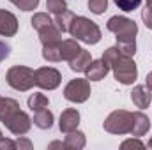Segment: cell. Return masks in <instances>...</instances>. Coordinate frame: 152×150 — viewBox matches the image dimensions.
Listing matches in <instances>:
<instances>
[{
	"label": "cell",
	"instance_id": "52a82bcc",
	"mask_svg": "<svg viewBox=\"0 0 152 150\" xmlns=\"http://www.w3.org/2000/svg\"><path fill=\"white\" fill-rule=\"evenodd\" d=\"M64 97L69 103L81 104L90 97V81L87 78H76L71 79L66 87H64Z\"/></svg>",
	"mask_w": 152,
	"mask_h": 150
},
{
	"label": "cell",
	"instance_id": "44dd1931",
	"mask_svg": "<svg viewBox=\"0 0 152 150\" xmlns=\"http://www.w3.org/2000/svg\"><path fill=\"white\" fill-rule=\"evenodd\" d=\"M75 14L71 11H64L60 14H55V25L60 28V32H69V27H71V21H73Z\"/></svg>",
	"mask_w": 152,
	"mask_h": 150
},
{
	"label": "cell",
	"instance_id": "7c38bea8",
	"mask_svg": "<svg viewBox=\"0 0 152 150\" xmlns=\"http://www.w3.org/2000/svg\"><path fill=\"white\" fill-rule=\"evenodd\" d=\"M39 41L42 42V46H46V44H55V42H60V41H62V32H60V28L55 25V21L39 30Z\"/></svg>",
	"mask_w": 152,
	"mask_h": 150
},
{
	"label": "cell",
	"instance_id": "277c9868",
	"mask_svg": "<svg viewBox=\"0 0 152 150\" xmlns=\"http://www.w3.org/2000/svg\"><path fill=\"white\" fill-rule=\"evenodd\" d=\"M5 81L11 88H14L18 92H28L36 85L34 71L27 66H12L5 73Z\"/></svg>",
	"mask_w": 152,
	"mask_h": 150
},
{
	"label": "cell",
	"instance_id": "ac0fdd59",
	"mask_svg": "<svg viewBox=\"0 0 152 150\" xmlns=\"http://www.w3.org/2000/svg\"><path fill=\"white\" fill-rule=\"evenodd\" d=\"M85 143H87V138H85V134H83L81 131H78V129L67 133V136H66V140H64L66 149H71V150H81L85 147Z\"/></svg>",
	"mask_w": 152,
	"mask_h": 150
},
{
	"label": "cell",
	"instance_id": "1f68e13d",
	"mask_svg": "<svg viewBox=\"0 0 152 150\" xmlns=\"http://www.w3.org/2000/svg\"><path fill=\"white\" fill-rule=\"evenodd\" d=\"M9 53H11V46H9L7 42L0 41V62H2V60H5V58L9 57Z\"/></svg>",
	"mask_w": 152,
	"mask_h": 150
},
{
	"label": "cell",
	"instance_id": "83f0119b",
	"mask_svg": "<svg viewBox=\"0 0 152 150\" xmlns=\"http://www.w3.org/2000/svg\"><path fill=\"white\" fill-rule=\"evenodd\" d=\"M120 149L122 150H126V149H145V143L140 141V140H126V141H122Z\"/></svg>",
	"mask_w": 152,
	"mask_h": 150
},
{
	"label": "cell",
	"instance_id": "2e32d148",
	"mask_svg": "<svg viewBox=\"0 0 152 150\" xmlns=\"http://www.w3.org/2000/svg\"><path fill=\"white\" fill-rule=\"evenodd\" d=\"M80 50H81V48H80V44H78L76 39H66V41H60V55H62V60H66V62L73 60L76 55H78Z\"/></svg>",
	"mask_w": 152,
	"mask_h": 150
},
{
	"label": "cell",
	"instance_id": "484cf974",
	"mask_svg": "<svg viewBox=\"0 0 152 150\" xmlns=\"http://www.w3.org/2000/svg\"><path fill=\"white\" fill-rule=\"evenodd\" d=\"M88 9L94 14H103L108 9V0H88Z\"/></svg>",
	"mask_w": 152,
	"mask_h": 150
},
{
	"label": "cell",
	"instance_id": "7a4b0ae2",
	"mask_svg": "<svg viewBox=\"0 0 152 150\" xmlns=\"http://www.w3.org/2000/svg\"><path fill=\"white\" fill-rule=\"evenodd\" d=\"M69 34L73 39L81 41L85 44H97L101 41V28L96 21L85 18V16H75L69 27Z\"/></svg>",
	"mask_w": 152,
	"mask_h": 150
},
{
	"label": "cell",
	"instance_id": "ba28073f",
	"mask_svg": "<svg viewBox=\"0 0 152 150\" xmlns=\"http://www.w3.org/2000/svg\"><path fill=\"white\" fill-rule=\"evenodd\" d=\"M34 79L42 90H55L62 81V74L55 67H39L34 71Z\"/></svg>",
	"mask_w": 152,
	"mask_h": 150
},
{
	"label": "cell",
	"instance_id": "7402d4cb",
	"mask_svg": "<svg viewBox=\"0 0 152 150\" xmlns=\"http://www.w3.org/2000/svg\"><path fill=\"white\" fill-rule=\"evenodd\" d=\"M30 23H32V27L39 32L41 28H44L46 25H50V23H53V21H51V18H50L48 12H36V14L32 16V20H30Z\"/></svg>",
	"mask_w": 152,
	"mask_h": 150
},
{
	"label": "cell",
	"instance_id": "d590c367",
	"mask_svg": "<svg viewBox=\"0 0 152 150\" xmlns=\"http://www.w3.org/2000/svg\"><path fill=\"white\" fill-rule=\"evenodd\" d=\"M149 149H152V138L149 140Z\"/></svg>",
	"mask_w": 152,
	"mask_h": 150
},
{
	"label": "cell",
	"instance_id": "d6a6232c",
	"mask_svg": "<svg viewBox=\"0 0 152 150\" xmlns=\"http://www.w3.org/2000/svg\"><path fill=\"white\" fill-rule=\"evenodd\" d=\"M48 149H66V145L62 141H53V143L48 145Z\"/></svg>",
	"mask_w": 152,
	"mask_h": 150
},
{
	"label": "cell",
	"instance_id": "d4e9b609",
	"mask_svg": "<svg viewBox=\"0 0 152 150\" xmlns=\"http://www.w3.org/2000/svg\"><path fill=\"white\" fill-rule=\"evenodd\" d=\"M117 48L120 50V53H122V55H127V57H134V53H136V41L117 42Z\"/></svg>",
	"mask_w": 152,
	"mask_h": 150
},
{
	"label": "cell",
	"instance_id": "5b68a950",
	"mask_svg": "<svg viewBox=\"0 0 152 150\" xmlns=\"http://www.w3.org/2000/svg\"><path fill=\"white\" fill-rule=\"evenodd\" d=\"M106 28L117 36V42H126V41H136L138 34V25L134 20L126 18V16H112L106 23Z\"/></svg>",
	"mask_w": 152,
	"mask_h": 150
},
{
	"label": "cell",
	"instance_id": "f546056e",
	"mask_svg": "<svg viewBox=\"0 0 152 150\" xmlns=\"http://www.w3.org/2000/svg\"><path fill=\"white\" fill-rule=\"evenodd\" d=\"M16 149H20V150H32V141H30L28 138L18 136V140H16Z\"/></svg>",
	"mask_w": 152,
	"mask_h": 150
},
{
	"label": "cell",
	"instance_id": "9a60e30c",
	"mask_svg": "<svg viewBox=\"0 0 152 150\" xmlns=\"http://www.w3.org/2000/svg\"><path fill=\"white\" fill-rule=\"evenodd\" d=\"M90 62H92L90 51H87V50L81 48L75 58L69 60V67H71V71H75V73H85V69L90 66Z\"/></svg>",
	"mask_w": 152,
	"mask_h": 150
},
{
	"label": "cell",
	"instance_id": "4316f807",
	"mask_svg": "<svg viewBox=\"0 0 152 150\" xmlns=\"http://www.w3.org/2000/svg\"><path fill=\"white\" fill-rule=\"evenodd\" d=\"M9 2L14 4L21 11H34V9H37V5H39V0H9Z\"/></svg>",
	"mask_w": 152,
	"mask_h": 150
},
{
	"label": "cell",
	"instance_id": "e0dca14e",
	"mask_svg": "<svg viewBox=\"0 0 152 150\" xmlns=\"http://www.w3.org/2000/svg\"><path fill=\"white\" fill-rule=\"evenodd\" d=\"M34 125L46 131V129H51L53 127V113L50 111L48 108L44 110H39V111H34Z\"/></svg>",
	"mask_w": 152,
	"mask_h": 150
},
{
	"label": "cell",
	"instance_id": "603a6c76",
	"mask_svg": "<svg viewBox=\"0 0 152 150\" xmlns=\"http://www.w3.org/2000/svg\"><path fill=\"white\" fill-rule=\"evenodd\" d=\"M46 9L51 14H60L67 11V2L66 0H46Z\"/></svg>",
	"mask_w": 152,
	"mask_h": 150
},
{
	"label": "cell",
	"instance_id": "8fae6325",
	"mask_svg": "<svg viewBox=\"0 0 152 150\" xmlns=\"http://www.w3.org/2000/svg\"><path fill=\"white\" fill-rule=\"evenodd\" d=\"M108 71H110V66L103 58H99V60L90 62V66L85 69V74H87V79H90V81H101L108 74Z\"/></svg>",
	"mask_w": 152,
	"mask_h": 150
},
{
	"label": "cell",
	"instance_id": "6da1fadb",
	"mask_svg": "<svg viewBox=\"0 0 152 150\" xmlns=\"http://www.w3.org/2000/svg\"><path fill=\"white\" fill-rule=\"evenodd\" d=\"M0 122L14 136H23L32 127L30 117L20 110V103L12 97H2L0 99Z\"/></svg>",
	"mask_w": 152,
	"mask_h": 150
},
{
	"label": "cell",
	"instance_id": "5bb4252c",
	"mask_svg": "<svg viewBox=\"0 0 152 150\" xmlns=\"http://www.w3.org/2000/svg\"><path fill=\"white\" fill-rule=\"evenodd\" d=\"M131 101L140 110L149 108V104H151V92H149V88L145 85H136L133 88V92H131Z\"/></svg>",
	"mask_w": 152,
	"mask_h": 150
},
{
	"label": "cell",
	"instance_id": "836d02e7",
	"mask_svg": "<svg viewBox=\"0 0 152 150\" xmlns=\"http://www.w3.org/2000/svg\"><path fill=\"white\" fill-rule=\"evenodd\" d=\"M145 87H147L149 90H152V71L145 76Z\"/></svg>",
	"mask_w": 152,
	"mask_h": 150
},
{
	"label": "cell",
	"instance_id": "4dcf8cb0",
	"mask_svg": "<svg viewBox=\"0 0 152 150\" xmlns=\"http://www.w3.org/2000/svg\"><path fill=\"white\" fill-rule=\"evenodd\" d=\"M0 150H16V141L7 140V138H0Z\"/></svg>",
	"mask_w": 152,
	"mask_h": 150
},
{
	"label": "cell",
	"instance_id": "8992f818",
	"mask_svg": "<svg viewBox=\"0 0 152 150\" xmlns=\"http://www.w3.org/2000/svg\"><path fill=\"white\" fill-rule=\"evenodd\" d=\"M104 131L110 133V134H131V129H133V113L126 111V110H115L112 111L104 124H103Z\"/></svg>",
	"mask_w": 152,
	"mask_h": 150
},
{
	"label": "cell",
	"instance_id": "ffe728a7",
	"mask_svg": "<svg viewBox=\"0 0 152 150\" xmlns=\"http://www.w3.org/2000/svg\"><path fill=\"white\" fill-rule=\"evenodd\" d=\"M27 104H28V108H30L32 111H39V110H44V108H48L50 101H48V97H46L44 94L36 92V94H32V95L28 97Z\"/></svg>",
	"mask_w": 152,
	"mask_h": 150
},
{
	"label": "cell",
	"instance_id": "4fadbf2b",
	"mask_svg": "<svg viewBox=\"0 0 152 150\" xmlns=\"http://www.w3.org/2000/svg\"><path fill=\"white\" fill-rule=\"evenodd\" d=\"M149 129H151V120H149V117L142 111L133 113V129H131V134H133L134 138H140V136L147 134Z\"/></svg>",
	"mask_w": 152,
	"mask_h": 150
},
{
	"label": "cell",
	"instance_id": "74e56055",
	"mask_svg": "<svg viewBox=\"0 0 152 150\" xmlns=\"http://www.w3.org/2000/svg\"><path fill=\"white\" fill-rule=\"evenodd\" d=\"M0 99H2V97H0Z\"/></svg>",
	"mask_w": 152,
	"mask_h": 150
},
{
	"label": "cell",
	"instance_id": "d6986e66",
	"mask_svg": "<svg viewBox=\"0 0 152 150\" xmlns=\"http://www.w3.org/2000/svg\"><path fill=\"white\" fill-rule=\"evenodd\" d=\"M42 58L48 60V62H60V60H62V55H60V42L42 46Z\"/></svg>",
	"mask_w": 152,
	"mask_h": 150
},
{
	"label": "cell",
	"instance_id": "30bf717a",
	"mask_svg": "<svg viewBox=\"0 0 152 150\" xmlns=\"http://www.w3.org/2000/svg\"><path fill=\"white\" fill-rule=\"evenodd\" d=\"M80 125V111L76 108H67L64 110L62 115H60V120H58V127L62 133H71V131H76Z\"/></svg>",
	"mask_w": 152,
	"mask_h": 150
},
{
	"label": "cell",
	"instance_id": "8d00e7d4",
	"mask_svg": "<svg viewBox=\"0 0 152 150\" xmlns=\"http://www.w3.org/2000/svg\"><path fill=\"white\" fill-rule=\"evenodd\" d=\"M0 138H2V131H0Z\"/></svg>",
	"mask_w": 152,
	"mask_h": 150
},
{
	"label": "cell",
	"instance_id": "f1b7e54d",
	"mask_svg": "<svg viewBox=\"0 0 152 150\" xmlns=\"http://www.w3.org/2000/svg\"><path fill=\"white\" fill-rule=\"evenodd\" d=\"M142 20H143L145 27L152 30V9H149V7H143L142 9Z\"/></svg>",
	"mask_w": 152,
	"mask_h": 150
},
{
	"label": "cell",
	"instance_id": "cb8c5ba5",
	"mask_svg": "<svg viewBox=\"0 0 152 150\" xmlns=\"http://www.w3.org/2000/svg\"><path fill=\"white\" fill-rule=\"evenodd\" d=\"M113 2H115V5L118 9H122L124 12H131V11L138 9L140 4H142V0H113Z\"/></svg>",
	"mask_w": 152,
	"mask_h": 150
},
{
	"label": "cell",
	"instance_id": "9c48e42d",
	"mask_svg": "<svg viewBox=\"0 0 152 150\" xmlns=\"http://www.w3.org/2000/svg\"><path fill=\"white\" fill-rule=\"evenodd\" d=\"M16 32H18V18L9 11L0 9V36L12 37L16 36Z\"/></svg>",
	"mask_w": 152,
	"mask_h": 150
},
{
	"label": "cell",
	"instance_id": "3957f363",
	"mask_svg": "<svg viewBox=\"0 0 152 150\" xmlns=\"http://www.w3.org/2000/svg\"><path fill=\"white\" fill-rule=\"evenodd\" d=\"M110 69H113L115 79L122 85H133L138 78V67L133 60V57L118 53L110 64Z\"/></svg>",
	"mask_w": 152,
	"mask_h": 150
},
{
	"label": "cell",
	"instance_id": "e575fe53",
	"mask_svg": "<svg viewBox=\"0 0 152 150\" xmlns=\"http://www.w3.org/2000/svg\"><path fill=\"white\" fill-rule=\"evenodd\" d=\"M145 7H149V9H152V0H147V2H145Z\"/></svg>",
	"mask_w": 152,
	"mask_h": 150
}]
</instances>
